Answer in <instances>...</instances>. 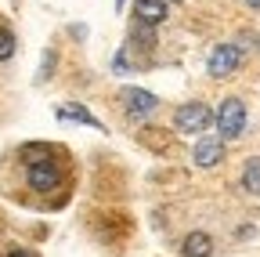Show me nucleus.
Returning <instances> with one entry per match:
<instances>
[{"mask_svg":"<svg viewBox=\"0 0 260 257\" xmlns=\"http://www.w3.org/2000/svg\"><path fill=\"white\" fill-rule=\"evenodd\" d=\"M217 127H220V138L224 141H235L246 131V105L239 98H224L217 109Z\"/></svg>","mask_w":260,"mask_h":257,"instance_id":"obj_1","label":"nucleus"},{"mask_svg":"<svg viewBox=\"0 0 260 257\" xmlns=\"http://www.w3.org/2000/svg\"><path fill=\"white\" fill-rule=\"evenodd\" d=\"M242 66V47L239 44H217L206 58V73L213 80H224V76H232L235 69Z\"/></svg>","mask_w":260,"mask_h":257,"instance_id":"obj_2","label":"nucleus"},{"mask_svg":"<svg viewBox=\"0 0 260 257\" xmlns=\"http://www.w3.org/2000/svg\"><path fill=\"white\" fill-rule=\"evenodd\" d=\"M210 123H213V112L203 102H188L174 112V127L181 134H203V131H210Z\"/></svg>","mask_w":260,"mask_h":257,"instance_id":"obj_3","label":"nucleus"},{"mask_svg":"<svg viewBox=\"0 0 260 257\" xmlns=\"http://www.w3.org/2000/svg\"><path fill=\"white\" fill-rule=\"evenodd\" d=\"M119 98H123V109L134 116V120L155 112V105H159L155 94H152V91H141V87H123V91H119Z\"/></svg>","mask_w":260,"mask_h":257,"instance_id":"obj_4","label":"nucleus"},{"mask_svg":"<svg viewBox=\"0 0 260 257\" xmlns=\"http://www.w3.org/2000/svg\"><path fill=\"white\" fill-rule=\"evenodd\" d=\"M61 181V170L54 167V159H40V163H29V188H37V192H51L58 188Z\"/></svg>","mask_w":260,"mask_h":257,"instance_id":"obj_5","label":"nucleus"},{"mask_svg":"<svg viewBox=\"0 0 260 257\" xmlns=\"http://www.w3.org/2000/svg\"><path fill=\"white\" fill-rule=\"evenodd\" d=\"M191 159L199 167H217L220 159H224V138H199V141H195Z\"/></svg>","mask_w":260,"mask_h":257,"instance_id":"obj_6","label":"nucleus"},{"mask_svg":"<svg viewBox=\"0 0 260 257\" xmlns=\"http://www.w3.org/2000/svg\"><path fill=\"white\" fill-rule=\"evenodd\" d=\"M167 0H134V22H145V25H159L167 22Z\"/></svg>","mask_w":260,"mask_h":257,"instance_id":"obj_7","label":"nucleus"},{"mask_svg":"<svg viewBox=\"0 0 260 257\" xmlns=\"http://www.w3.org/2000/svg\"><path fill=\"white\" fill-rule=\"evenodd\" d=\"M181 253H184V257H210V253H213V239H210L206 232H191V236L184 239Z\"/></svg>","mask_w":260,"mask_h":257,"instance_id":"obj_8","label":"nucleus"},{"mask_svg":"<svg viewBox=\"0 0 260 257\" xmlns=\"http://www.w3.org/2000/svg\"><path fill=\"white\" fill-rule=\"evenodd\" d=\"M242 188L253 192V196H260V159H246V170H242Z\"/></svg>","mask_w":260,"mask_h":257,"instance_id":"obj_9","label":"nucleus"},{"mask_svg":"<svg viewBox=\"0 0 260 257\" xmlns=\"http://www.w3.org/2000/svg\"><path fill=\"white\" fill-rule=\"evenodd\" d=\"M58 116H61V120H80V123H87V127H102V123H98V120H94V116H90V112H87L83 105H73V109H61Z\"/></svg>","mask_w":260,"mask_h":257,"instance_id":"obj_10","label":"nucleus"},{"mask_svg":"<svg viewBox=\"0 0 260 257\" xmlns=\"http://www.w3.org/2000/svg\"><path fill=\"white\" fill-rule=\"evenodd\" d=\"M15 54V33L11 29H0V62H8Z\"/></svg>","mask_w":260,"mask_h":257,"instance_id":"obj_11","label":"nucleus"},{"mask_svg":"<svg viewBox=\"0 0 260 257\" xmlns=\"http://www.w3.org/2000/svg\"><path fill=\"white\" fill-rule=\"evenodd\" d=\"M22 159H25V163H40V159H47V149L44 145H25L22 149Z\"/></svg>","mask_w":260,"mask_h":257,"instance_id":"obj_12","label":"nucleus"},{"mask_svg":"<svg viewBox=\"0 0 260 257\" xmlns=\"http://www.w3.org/2000/svg\"><path fill=\"white\" fill-rule=\"evenodd\" d=\"M8 257H37V253H29V250H11Z\"/></svg>","mask_w":260,"mask_h":257,"instance_id":"obj_13","label":"nucleus"},{"mask_svg":"<svg viewBox=\"0 0 260 257\" xmlns=\"http://www.w3.org/2000/svg\"><path fill=\"white\" fill-rule=\"evenodd\" d=\"M246 4H249V8H260V0H246Z\"/></svg>","mask_w":260,"mask_h":257,"instance_id":"obj_14","label":"nucleus"},{"mask_svg":"<svg viewBox=\"0 0 260 257\" xmlns=\"http://www.w3.org/2000/svg\"><path fill=\"white\" fill-rule=\"evenodd\" d=\"M116 4H119V8H123V0H116Z\"/></svg>","mask_w":260,"mask_h":257,"instance_id":"obj_15","label":"nucleus"}]
</instances>
